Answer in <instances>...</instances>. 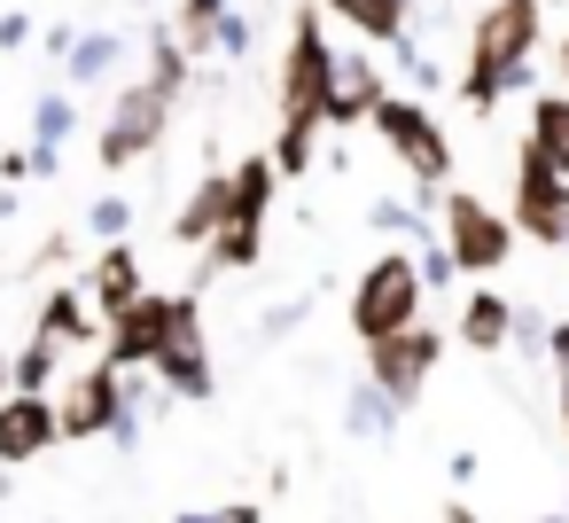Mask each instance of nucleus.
I'll use <instances>...</instances> for the list:
<instances>
[{"label": "nucleus", "instance_id": "1", "mask_svg": "<svg viewBox=\"0 0 569 523\" xmlns=\"http://www.w3.org/2000/svg\"><path fill=\"white\" fill-rule=\"evenodd\" d=\"M328 87H336L328 24H320V9H297V24H289V56H281V141H273V157H266V165H273V180L312 172V141H320Z\"/></svg>", "mask_w": 569, "mask_h": 523}, {"label": "nucleus", "instance_id": "2", "mask_svg": "<svg viewBox=\"0 0 569 523\" xmlns=\"http://www.w3.org/2000/svg\"><path fill=\"white\" fill-rule=\"evenodd\" d=\"M538 0H491L476 17V40H468V71H460V102L476 118H491L507 95H530L538 71H530V48H538Z\"/></svg>", "mask_w": 569, "mask_h": 523}, {"label": "nucleus", "instance_id": "3", "mask_svg": "<svg viewBox=\"0 0 569 523\" xmlns=\"http://www.w3.org/2000/svg\"><path fill=\"white\" fill-rule=\"evenodd\" d=\"M429 211H437L429 227H437V250L452 258V274H499V266L515 258V227H507V211H491L483 196L437 188Z\"/></svg>", "mask_w": 569, "mask_h": 523}, {"label": "nucleus", "instance_id": "4", "mask_svg": "<svg viewBox=\"0 0 569 523\" xmlns=\"http://www.w3.org/2000/svg\"><path fill=\"white\" fill-rule=\"evenodd\" d=\"M421 274H413V250H382L367 274H359V289H351V336L359 344H382V336H398V328H413L421 320Z\"/></svg>", "mask_w": 569, "mask_h": 523}, {"label": "nucleus", "instance_id": "5", "mask_svg": "<svg viewBox=\"0 0 569 523\" xmlns=\"http://www.w3.org/2000/svg\"><path fill=\"white\" fill-rule=\"evenodd\" d=\"M367 126H375V134L390 141V157L421 180V196L452 188V141H445V126L429 118V102H413V95H382Z\"/></svg>", "mask_w": 569, "mask_h": 523}, {"label": "nucleus", "instance_id": "6", "mask_svg": "<svg viewBox=\"0 0 569 523\" xmlns=\"http://www.w3.org/2000/svg\"><path fill=\"white\" fill-rule=\"evenodd\" d=\"M437 359H445V328H429V320H413V328H398V336H382V344H367V383L406 414L413 398H421V383L437 375Z\"/></svg>", "mask_w": 569, "mask_h": 523}, {"label": "nucleus", "instance_id": "7", "mask_svg": "<svg viewBox=\"0 0 569 523\" xmlns=\"http://www.w3.org/2000/svg\"><path fill=\"white\" fill-rule=\"evenodd\" d=\"M507 227L530 235V243H546V250H569V180L530 141L515 149V219Z\"/></svg>", "mask_w": 569, "mask_h": 523}, {"label": "nucleus", "instance_id": "8", "mask_svg": "<svg viewBox=\"0 0 569 523\" xmlns=\"http://www.w3.org/2000/svg\"><path fill=\"white\" fill-rule=\"evenodd\" d=\"M149 375H164V391H180V398H211V391H219V367H211V344H203V305H196V289L172 297V328H164Z\"/></svg>", "mask_w": 569, "mask_h": 523}, {"label": "nucleus", "instance_id": "9", "mask_svg": "<svg viewBox=\"0 0 569 523\" xmlns=\"http://www.w3.org/2000/svg\"><path fill=\"white\" fill-rule=\"evenodd\" d=\"M164 126H172V102L164 95H149L141 79L133 87H118V102H110V126H102V172H126V165H141L157 141H164Z\"/></svg>", "mask_w": 569, "mask_h": 523}, {"label": "nucleus", "instance_id": "10", "mask_svg": "<svg viewBox=\"0 0 569 523\" xmlns=\"http://www.w3.org/2000/svg\"><path fill=\"white\" fill-rule=\"evenodd\" d=\"M48 398H56V437H71V445H79V437H110V422H118V406H126V375L94 359V367H79V375H71L63 391H48Z\"/></svg>", "mask_w": 569, "mask_h": 523}, {"label": "nucleus", "instance_id": "11", "mask_svg": "<svg viewBox=\"0 0 569 523\" xmlns=\"http://www.w3.org/2000/svg\"><path fill=\"white\" fill-rule=\"evenodd\" d=\"M164 328H172V297L141 289V297H133V305L102 328V367H118V375L149 367V359H157V344H164Z\"/></svg>", "mask_w": 569, "mask_h": 523}, {"label": "nucleus", "instance_id": "12", "mask_svg": "<svg viewBox=\"0 0 569 523\" xmlns=\"http://www.w3.org/2000/svg\"><path fill=\"white\" fill-rule=\"evenodd\" d=\"M56 445V398H32V391H9L0 398V461L24 468Z\"/></svg>", "mask_w": 569, "mask_h": 523}, {"label": "nucleus", "instance_id": "13", "mask_svg": "<svg viewBox=\"0 0 569 523\" xmlns=\"http://www.w3.org/2000/svg\"><path fill=\"white\" fill-rule=\"evenodd\" d=\"M382 95H390V87H382V71H375L367 56H343V48H336V87H328L320 126L351 134V126H367V118H375V102H382Z\"/></svg>", "mask_w": 569, "mask_h": 523}, {"label": "nucleus", "instance_id": "14", "mask_svg": "<svg viewBox=\"0 0 569 523\" xmlns=\"http://www.w3.org/2000/svg\"><path fill=\"white\" fill-rule=\"evenodd\" d=\"M141 289H149V282H141V250H133V243H110V250L94 258V274H87V297H94L110 320H118Z\"/></svg>", "mask_w": 569, "mask_h": 523}, {"label": "nucleus", "instance_id": "15", "mask_svg": "<svg viewBox=\"0 0 569 523\" xmlns=\"http://www.w3.org/2000/svg\"><path fill=\"white\" fill-rule=\"evenodd\" d=\"M63 71H71L63 95H79V87H110V79L126 71V40H118V32H79L71 56H63Z\"/></svg>", "mask_w": 569, "mask_h": 523}, {"label": "nucleus", "instance_id": "16", "mask_svg": "<svg viewBox=\"0 0 569 523\" xmlns=\"http://www.w3.org/2000/svg\"><path fill=\"white\" fill-rule=\"evenodd\" d=\"M273 165H266V149L258 157H242L234 172H227V219H242V227H266V211H273Z\"/></svg>", "mask_w": 569, "mask_h": 523}, {"label": "nucleus", "instance_id": "17", "mask_svg": "<svg viewBox=\"0 0 569 523\" xmlns=\"http://www.w3.org/2000/svg\"><path fill=\"white\" fill-rule=\"evenodd\" d=\"M40 344H56V352H87V344H102V328H94V313H87L79 289H56V297L40 305Z\"/></svg>", "mask_w": 569, "mask_h": 523}, {"label": "nucleus", "instance_id": "18", "mask_svg": "<svg viewBox=\"0 0 569 523\" xmlns=\"http://www.w3.org/2000/svg\"><path fill=\"white\" fill-rule=\"evenodd\" d=\"M530 149H538V157L569 180V95H561V87L530 102Z\"/></svg>", "mask_w": 569, "mask_h": 523}, {"label": "nucleus", "instance_id": "19", "mask_svg": "<svg viewBox=\"0 0 569 523\" xmlns=\"http://www.w3.org/2000/svg\"><path fill=\"white\" fill-rule=\"evenodd\" d=\"M507 305H515V297L476 289V297L460 305V344H468V352H507Z\"/></svg>", "mask_w": 569, "mask_h": 523}, {"label": "nucleus", "instance_id": "20", "mask_svg": "<svg viewBox=\"0 0 569 523\" xmlns=\"http://www.w3.org/2000/svg\"><path fill=\"white\" fill-rule=\"evenodd\" d=\"M141 56H149V79H141V87H149V95H164V102H180V87H188L196 71H188V56L172 48V32H164V24H149V32H141Z\"/></svg>", "mask_w": 569, "mask_h": 523}, {"label": "nucleus", "instance_id": "21", "mask_svg": "<svg viewBox=\"0 0 569 523\" xmlns=\"http://www.w3.org/2000/svg\"><path fill=\"white\" fill-rule=\"evenodd\" d=\"M219 227H227V172H203V188L188 196V211L172 219V235L180 243H211Z\"/></svg>", "mask_w": 569, "mask_h": 523}, {"label": "nucleus", "instance_id": "22", "mask_svg": "<svg viewBox=\"0 0 569 523\" xmlns=\"http://www.w3.org/2000/svg\"><path fill=\"white\" fill-rule=\"evenodd\" d=\"M328 9H336L343 24H359V40H382V48L413 24V17H406V0H328Z\"/></svg>", "mask_w": 569, "mask_h": 523}, {"label": "nucleus", "instance_id": "23", "mask_svg": "<svg viewBox=\"0 0 569 523\" xmlns=\"http://www.w3.org/2000/svg\"><path fill=\"white\" fill-rule=\"evenodd\" d=\"M367 219H375V235H390V243H413V250H421V243H437V227H429V196H421V204H406V196H382Z\"/></svg>", "mask_w": 569, "mask_h": 523}, {"label": "nucleus", "instance_id": "24", "mask_svg": "<svg viewBox=\"0 0 569 523\" xmlns=\"http://www.w3.org/2000/svg\"><path fill=\"white\" fill-rule=\"evenodd\" d=\"M71 134H79V95L48 87V95L32 102V149H63Z\"/></svg>", "mask_w": 569, "mask_h": 523}, {"label": "nucleus", "instance_id": "25", "mask_svg": "<svg viewBox=\"0 0 569 523\" xmlns=\"http://www.w3.org/2000/svg\"><path fill=\"white\" fill-rule=\"evenodd\" d=\"M343 422L359 430V437H375V445H390V430H398V406L375 391V383H351V398H343Z\"/></svg>", "mask_w": 569, "mask_h": 523}, {"label": "nucleus", "instance_id": "26", "mask_svg": "<svg viewBox=\"0 0 569 523\" xmlns=\"http://www.w3.org/2000/svg\"><path fill=\"white\" fill-rule=\"evenodd\" d=\"M546 328H553V320H546L530 297H515V305H507V344H515L522 359H546Z\"/></svg>", "mask_w": 569, "mask_h": 523}, {"label": "nucleus", "instance_id": "27", "mask_svg": "<svg viewBox=\"0 0 569 523\" xmlns=\"http://www.w3.org/2000/svg\"><path fill=\"white\" fill-rule=\"evenodd\" d=\"M258 48V24L242 17V9H219V24H211V56H227V63H242Z\"/></svg>", "mask_w": 569, "mask_h": 523}, {"label": "nucleus", "instance_id": "28", "mask_svg": "<svg viewBox=\"0 0 569 523\" xmlns=\"http://www.w3.org/2000/svg\"><path fill=\"white\" fill-rule=\"evenodd\" d=\"M87 235H102V250H110V243H126V235H133V204H126V196L87 204Z\"/></svg>", "mask_w": 569, "mask_h": 523}, {"label": "nucleus", "instance_id": "29", "mask_svg": "<svg viewBox=\"0 0 569 523\" xmlns=\"http://www.w3.org/2000/svg\"><path fill=\"white\" fill-rule=\"evenodd\" d=\"M305 313H312V297H281V305H266V313H258V336L273 344V336H289V328H305Z\"/></svg>", "mask_w": 569, "mask_h": 523}, {"label": "nucleus", "instance_id": "30", "mask_svg": "<svg viewBox=\"0 0 569 523\" xmlns=\"http://www.w3.org/2000/svg\"><path fill=\"white\" fill-rule=\"evenodd\" d=\"M180 523H266L258 500H234V507H211V515H180Z\"/></svg>", "mask_w": 569, "mask_h": 523}, {"label": "nucleus", "instance_id": "31", "mask_svg": "<svg viewBox=\"0 0 569 523\" xmlns=\"http://www.w3.org/2000/svg\"><path fill=\"white\" fill-rule=\"evenodd\" d=\"M24 40H32V17H24V9H9V17H0V56H17Z\"/></svg>", "mask_w": 569, "mask_h": 523}, {"label": "nucleus", "instance_id": "32", "mask_svg": "<svg viewBox=\"0 0 569 523\" xmlns=\"http://www.w3.org/2000/svg\"><path fill=\"white\" fill-rule=\"evenodd\" d=\"M24 172H32V180H48V172H63V149H24Z\"/></svg>", "mask_w": 569, "mask_h": 523}, {"label": "nucleus", "instance_id": "33", "mask_svg": "<svg viewBox=\"0 0 569 523\" xmlns=\"http://www.w3.org/2000/svg\"><path fill=\"white\" fill-rule=\"evenodd\" d=\"M32 172H24V149H9V157H0V188H24Z\"/></svg>", "mask_w": 569, "mask_h": 523}, {"label": "nucleus", "instance_id": "34", "mask_svg": "<svg viewBox=\"0 0 569 523\" xmlns=\"http://www.w3.org/2000/svg\"><path fill=\"white\" fill-rule=\"evenodd\" d=\"M445 523H483V515H476L468 500H445Z\"/></svg>", "mask_w": 569, "mask_h": 523}, {"label": "nucleus", "instance_id": "35", "mask_svg": "<svg viewBox=\"0 0 569 523\" xmlns=\"http://www.w3.org/2000/svg\"><path fill=\"white\" fill-rule=\"evenodd\" d=\"M561 95H569V40H561Z\"/></svg>", "mask_w": 569, "mask_h": 523}, {"label": "nucleus", "instance_id": "36", "mask_svg": "<svg viewBox=\"0 0 569 523\" xmlns=\"http://www.w3.org/2000/svg\"><path fill=\"white\" fill-rule=\"evenodd\" d=\"M0 398H9V359H0Z\"/></svg>", "mask_w": 569, "mask_h": 523}, {"label": "nucleus", "instance_id": "37", "mask_svg": "<svg viewBox=\"0 0 569 523\" xmlns=\"http://www.w3.org/2000/svg\"><path fill=\"white\" fill-rule=\"evenodd\" d=\"M211 9H234V0H211Z\"/></svg>", "mask_w": 569, "mask_h": 523}, {"label": "nucleus", "instance_id": "38", "mask_svg": "<svg viewBox=\"0 0 569 523\" xmlns=\"http://www.w3.org/2000/svg\"><path fill=\"white\" fill-rule=\"evenodd\" d=\"M406 17H413V0H406Z\"/></svg>", "mask_w": 569, "mask_h": 523}, {"label": "nucleus", "instance_id": "39", "mask_svg": "<svg viewBox=\"0 0 569 523\" xmlns=\"http://www.w3.org/2000/svg\"><path fill=\"white\" fill-rule=\"evenodd\" d=\"M538 9H546V0H538Z\"/></svg>", "mask_w": 569, "mask_h": 523}]
</instances>
